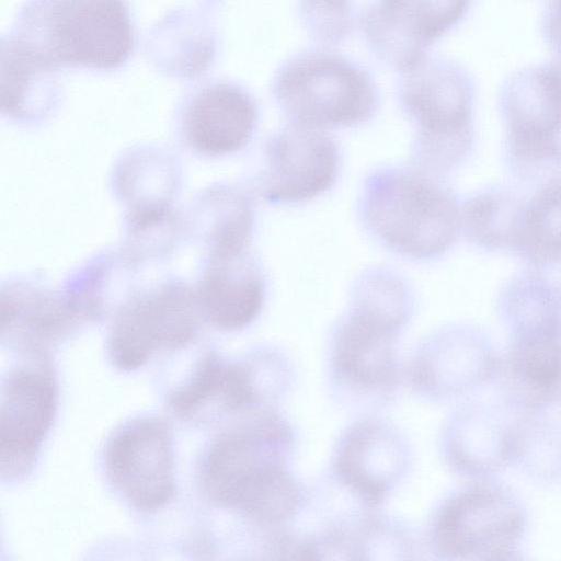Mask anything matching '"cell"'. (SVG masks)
<instances>
[{"mask_svg":"<svg viewBox=\"0 0 561 561\" xmlns=\"http://www.w3.org/2000/svg\"><path fill=\"white\" fill-rule=\"evenodd\" d=\"M497 311L507 333L492 380L496 400L516 414L548 412L561 397V295L538 268L514 276Z\"/></svg>","mask_w":561,"mask_h":561,"instance_id":"cell-1","label":"cell"},{"mask_svg":"<svg viewBox=\"0 0 561 561\" xmlns=\"http://www.w3.org/2000/svg\"><path fill=\"white\" fill-rule=\"evenodd\" d=\"M365 230L414 261L446 253L461 230V206L442 176L414 165L385 167L365 180L358 202Z\"/></svg>","mask_w":561,"mask_h":561,"instance_id":"cell-2","label":"cell"},{"mask_svg":"<svg viewBox=\"0 0 561 561\" xmlns=\"http://www.w3.org/2000/svg\"><path fill=\"white\" fill-rule=\"evenodd\" d=\"M291 448V430L280 416L256 415L211 445L203 466L205 492L217 505L259 522L279 517L298 488L286 467Z\"/></svg>","mask_w":561,"mask_h":561,"instance_id":"cell-3","label":"cell"},{"mask_svg":"<svg viewBox=\"0 0 561 561\" xmlns=\"http://www.w3.org/2000/svg\"><path fill=\"white\" fill-rule=\"evenodd\" d=\"M414 296L396 271L373 266L351 286L350 309L332 341V366L342 382L363 391H385L397 379L396 340L410 319Z\"/></svg>","mask_w":561,"mask_h":561,"instance_id":"cell-4","label":"cell"},{"mask_svg":"<svg viewBox=\"0 0 561 561\" xmlns=\"http://www.w3.org/2000/svg\"><path fill=\"white\" fill-rule=\"evenodd\" d=\"M529 526L523 500L494 478L471 480L437 508L430 538L434 552L449 560L524 559Z\"/></svg>","mask_w":561,"mask_h":561,"instance_id":"cell-5","label":"cell"},{"mask_svg":"<svg viewBox=\"0 0 561 561\" xmlns=\"http://www.w3.org/2000/svg\"><path fill=\"white\" fill-rule=\"evenodd\" d=\"M400 91L403 110L415 123L412 165L443 176L462 163L473 142V83L447 61L415 66Z\"/></svg>","mask_w":561,"mask_h":561,"instance_id":"cell-6","label":"cell"},{"mask_svg":"<svg viewBox=\"0 0 561 561\" xmlns=\"http://www.w3.org/2000/svg\"><path fill=\"white\" fill-rule=\"evenodd\" d=\"M275 94L291 123L323 130L365 123L377 107L369 78L352 64L328 55L290 61L276 80Z\"/></svg>","mask_w":561,"mask_h":561,"instance_id":"cell-7","label":"cell"},{"mask_svg":"<svg viewBox=\"0 0 561 561\" xmlns=\"http://www.w3.org/2000/svg\"><path fill=\"white\" fill-rule=\"evenodd\" d=\"M500 106L511 169L522 178L561 167V69L553 60L511 76Z\"/></svg>","mask_w":561,"mask_h":561,"instance_id":"cell-8","label":"cell"},{"mask_svg":"<svg viewBox=\"0 0 561 561\" xmlns=\"http://www.w3.org/2000/svg\"><path fill=\"white\" fill-rule=\"evenodd\" d=\"M104 467L113 488L139 511L162 508L174 495L172 437L158 419H137L117 430L106 444Z\"/></svg>","mask_w":561,"mask_h":561,"instance_id":"cell-9","label":"cell"},{"mask_svg":"<svg viewBox=\"0 0 561 561\" xmlns=\"http://www.w3.org/2000/svg\"><path fill=\"white\" fill-rule=\"evenodd\" d=\"M341 154L323 129L289 123L266 144L260 192L271 204H297L329 191L336 182Z\"/></svg>","mask_w":561,"mask_h":561,"instance_id":"cell-10","label":"cell"},{"mask_svg":"<svg viewBox=\"0 0 561 561\" xmlns=\"http://www.w3.org/2000/svg\"><path fill=\"white\" fill-rule=\"evenodd\" d=\"M49 53L46 64L59 61L100 69L122 64L133 36L122 0H62L48 16Z\"/></svg>","mask_w":561,"mask_h":561,"instance_id":"cell-11","label":"cell"},{"mask_svg":"<svg viewBox=\"0 0 561 561\" xmlns=\"http://www.w3.org/2000/svg\"><path fill=\"white\" fill-rule=\"evenodd\" d=\"M57 383L46 367H21L3 380L0 456L3 478L27 473L57 411Z\"/></svg>","mask_w":561,"mask_h":561,"instance_id":"cell-12","label":"cell"},{"mask_svg":"<svg viewBox=\"0 0 561 561\" xmlns=\"http://www.w3.org/2000/svg\"><path fill=\"white\" fill-rule=\"evenodd\" d=\"M196 310L188 293L169 287L126 306L116 317L108 354L124 370L142 367L161 348H179L196 333Z\"/></svg>","mask_w":561,"mask_h":561,"instance_id":"cell-13","label":"cell"},{"mask_svg":"<svg viewBox=\"0 0 561 561\" xmlns=\"http://www.w3.org/2000/svg\"><path fill=\"white\" fill-rule=\"evenodd\" d=\"M413 378L436 399L471 394L494 378L500 354L489 334L473 324H454L424 342Z\"/></svg>","mask_w":561,"mask_h":561,"instance_id":"cell-14","label":"cell"},{"mask_svg":"<svg viewBox=\"0 0 561 561\" xmlns=\"http://www.w3.org/2000/svg\"><path fill=\"white\" fill-rule=\"evenodd\" d=\"M517 414L499 400L472 401L446 422L442 453L447 465L471 480L494 478L512 467Z\"/></svg>","mask_w":561,"mask_h":561,"instance_id":"cell-15","label":"cell"},{"mask_svg":"<svg viewBox=\"0 0 561 561\" xmlns=\"http://www.w3.org/2000/svg\"><path fill=\"white\" fill-rule=\"evenodd\" d=\"M471 0H378L366 28L381 55L404 70L467 13Z\"/></svg>","mask_w":561,"mask_h":561,"instance_id":"cell-16","label":"cell"},{"mask_svg":"<svg viewBox=\"0 0 561 561\" xmlns=\"http://www.w3.org/2000/svg\"><path fill=\"white\" fill-rule=\"evenodd\" d=\"M399 436L373 421L355 424L341 439L334 467L339 479L368 505L380 503L392 489L404 465Z\"/></svg>","mask_w":561,"mask_h":561,"instance_id":"cell-17","label":"cell"},{"mask_svg":"<svg viewBox=\"0 0 561 561\" xmlns=\"http://www.w3.org/2000/svg\"><path fill=\"white\" fill-rule=\"evenodd\" d=\"M257 121L253 100L242 90L227 84L202 92L188 107L185 131L190 144L210 156L242 149L252 138Z\"/></svg>","mask_w":561,"mask_h":561,"instance_id":"cell-18","label":"cell"},{"mask_svg":"<svg viewBox=\"0 0 561 561\" xmlns=\"http://www.w3.org/2000/svg\"><path fill=\"white\" fill-rule=\"evenodd\" d=\"M265 299V277L248 251L213 257V265L199 290V305L219 329L241 330L260 314Z\"/></svg>","mask_w":561,"mask_h":561,"instance_id":"cell-19","label":"cell"},{"mask_svg":"<svg viewBox=\"0 0 561 561\" xmlns=\"http://www.w3.org/2000/svg\"><path fill=\"white\" fill-rule=\"evenodd\" d=\"M256 396L254 376L249 367L209 355L192 377L170 394L169 404L180 417L203 419L210 413L245 410Z\"/></svg>","mask_w":561,"mask_h":561,"instance_id":"cell-20","label":"cell"},{"mask_svg":"<svg viewBox=\"0 0 561 561\" xmlns=\"http://www.w3.org/2000/svg\"><path fill=\"white\" fill-rule=\"evenodd\" d=\"M510 250L536 268L561 260V175L517 197Z\"/></svg>","mask_w":561,"mask_h":561,"instance_id":"cell-21","label":"cell"},{"mask_svg":"<svg viewBox=\"0 0 561 561\" xmlns=\"http://www.w3.org/2000/svg\"><path fill=\"white\" fill-rule=\"evenodd\" d=\"M512 467L538 485H561V425L548 412L517 414Z\"/></svg>","mask_w":561,"mask_h":561,"instance_id":"cell-22","label":"cell"},{"mask_svg":"<svg viewBox=\"0 0 561 561\" xmlns=\"http://www.w3.org/2000/svg\"><path fill=\"white\" fill-rule=\"evenodd\" d=\"M516 198L504 188L474 194L461 205V229L485 250H510Z\"/></svg>","mask_w":561,"mask_h":561,"instance_id":"cell-23","label":"cell"},{"mask_svg":"<svg viewBox=\"0 0 561 561\" xmlns=\"http://www.w3.org/2000/svg\"><path fill=\"white\" fill-rule=\"evenodd\" d=\"M71 320L70 310L48 297L31 298L25 307L13 295L8 298L2 295V333H13L18 330L27 347L35 350L56 341L68 331Z\"/></svg>","mask_w":561,"mask_h":561,"instance_id":"cell-24","label":"cell"},{"mask_svg":"<svg viewBox=\"0 0 561 561\" xmlns=\"http://www.w3.org/2000/svg\"><path fill=\"white\" fill-rule=\"evenodd\" d=\"M304 11L312 32L325 39H337L348 26L347 0H304Z\"/></svg>","mask_w":561,"mask_h":561,"instance_id":"cell-25","label":"cell"},{"mask_svg":"<svg viewBox=\"0 0 561 561\" xmlns=\"http://www.w3.org/2000/svg\"><path fill=\"white\" fill-rule=\"evenodd\" d=\"M543 35L557 56H561V0H549L543 18Z\"/></svg>","mask_w":561,"mask_h":561,"instance_id":"cell-26","label":"cell"},{"mask_svg":"<svg viewBox=\"0 0 561 561\" xmlns=\"http://www.w3.org/2000/svg\"><path fill=\"white\" fill-rule=\"evenodd\" d=\"M557 65L560 67L561 69V56H557L556 60Z\"/></svg>","mask_w":561,"mask_h":561,"instance_id":"cell-27","label":"cell"},{"mask_svg":"<svg viewBox=\"0 0 561 561\" xmlns=\"http://www.w3.org/2000/svg\"><path fill=\"white\" fill-rule=\"evenodd\" d=\"M560 295H561V288H559Z\"/></svg>","mask_w":561,"mask_h":561,"instance_id":"cell-28","label":"cell"},{"mask_svg":"<svg viewBox=\"0 0 561 561\" xmlns=\"http://www.w3.org/2000/svg\"><path fill=\"white\" fill-rule=\"evenodd\" d=\"M560 400H561V397H560Z\"/></svg>","mask_w":561,"mask_h":561,"instance_id":"cell-29","label":"cell"}]
</instances>
